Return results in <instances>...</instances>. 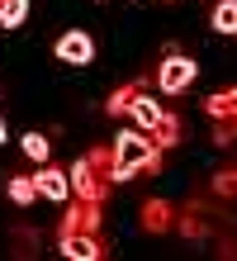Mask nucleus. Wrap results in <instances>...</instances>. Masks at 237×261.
<instances>
[{"mask_svg": "<svg viewBox=\"0 0 237 261\" xmlns=\"http://www.w3.org/2000/svg\"><path fill=\"white\" fill-rule=\"evenodd\" d=\"M162 166V147L152 143V133L142 128H123L109 147V186H123V180H138Z\"/></svg>", "mask_w": 237, "mask_h": 261, "instance_id": "nucleus-1", "label": "nucleus"}, {"mask_svg": "<svg viewBox=\"0 0 237 261\" xmlns=\"http://www.w3.org/2000/svg\"><path fill=\"white\" fill-rule=\"evenodd\" d=\"M71 195L76 199H86V204H104V195H109V147H95L86 152V157H76L71 162Z\"/></svg>", "mask_w": 237, "mask_h": 261, "instance_id": "nucleus-2", "label": "nucleus"}, {"mask_svg": "<svg viewBox=\"0 0 237 261\" xmlns=\"http://www.w3.org/2000/svg\"><path fill=\"white\" fill-rule=\"evenodd\" d=\"M195 76H199V62H195V57L166 53V62L156 67V90H162V95H185V90L195 86Z\"/></svg>", "mask_w": 237, "mask_h": 261, "instance_id": "nucleus-3", "label": "nucleus"}, {"mask_svg": "<svg viewBox=\"0 0 237 261\" xmlns=\"http://www.w3.org/2000/svg\"><path fill=\"white\" fill-rule=\"evenodd\" d=\"M52 57L62 67H90L95 62V38L86 34V29H67V34H57Z\"/></svg>", "mask_w": 237, "mask_h": 261, "instance_id": "nucleus-4", "label": "nucleus"}, {"mask_svg": "<svg viewBox=\"0 0 237 261\" xmlns=\"http://www.w3.org/2000/svg\"><path fill=\"white\" fill-rule=\"evenodd\" d=\"M123 114H128V119H133V128H142V133H156V128L171 119L166 105L156 100V95H142V90H133V100H128V110H123Z\"/></svg>", "mask_w": 237, "mask_h": 261, "instance_id": "nucleus-5", "label": "nucleus"}, {"mask_svg": "<svg viewBox=\"0 0 237 261\" xmlns=\"http://www.w3.org/2000/svg\"><path fill=\"white\" fill-rule=\"evenodd\" d=\"M57 256H67V261H100L109 252H104L100 233H57Z\"/></svg>", "mask_w": 237, "mask_h": 261, "instance_id": "nucleus-6", "label": "nucleus"}, {"mask_svg": "<svg viewBox=\"0 0 237 261\" xmlns=\"http://www.w3.org/2000/svg\"><path fill=\"white\" fill-rule=\"evenodd\" d=\"M34 186H38V199H47V204H67L71 199V180H67V171H57L52 162H43L34 171Z\"/></svg>", "mask_w": 237, "mask_h": 261, "instance_id": "nucleus-7", "label": "nucleus"}, {"mask_svg": "<svg viewBox=\"0 0 237 261\" xmlns=\"http://www.w3.org/2000/svg\"><path fill=\"white\" fill-rule=\"evenodd\" d=\"M100 209L104 204H86V199H76V204L62 214L57 233H100Z\"/></svg>", "mask_w": 237, "mask_h": 261, "instance_id": "nucleus-8", "label": "nucleus"}, {"mask_svg": "<svg viewBox=\"0 0 237 261\" xmlns=\"http://www.w3.org/2000/svg\"><path fill=\"white\" fill-rule=\"evenodd\" d=\"M138 223H142V233H171V228H176V209H171L166 199H147Z\"/></svg>", "mask_w": 237, "mask_h": 261, "instance_id": "nucleus-9", "label": "nucleus"}, {"mask_svg": "<svg viewBox=\"0 0 237 261\" xmlns=\"http://www.w3.org/2000/svg\"><path fill=\"white\" fill-rule=\"evenodd\" d=\"M214 34L223 38H237V0H214V14H209Z\"/></svg>", "mask_w": 237, "mask_h": 261, "instance_id": "nucleus-10", "label": "nucleus"}, {"mask_svg": "<svg viewBox=\"0 0 237 261\" xmlns=\"http://www.w3.org/2000/svg\"><path fill=\"white\" fill-rule=\"evenodd\" d=\"M204 114H209V119H237V86L214 90V95L204 100Z\"/></svg>", "mask_w": 237, "mask_h": 261, "instance_id": "nucleus-11", "label": "nucleus"}, {"mask_svg": "<svg viewBox=\"0 0 237 261\" xmlns=\"http://www.w3.org/2000/svg\"><path fill=\"white\" fill-rule=\"evenodd\" d=\"M5 195H10L19 209H29V204L38 199V186H34V176H10V180H5Z\"/></svg>", "mask_w": 237, "mask_h": 261, "instance_id": "nucleus-12", "label": "nucleus"}, {"mask_svg": "<svg viewBox=\"0 0 237 261\" xmlns=\"http://www.w3.org/2000/svg\"><path fill=\"white\" fill-rule=\"evenodd\" d=\"M19 147H24V157L34 162V166L52 162V143H47V133H24V138H19Z\"/></svg>", "mask_w": 237, "mask_h": 261, "instance_id": "nucleus-13", "label": "nucleus"}, {"mask_svg": "<svg viewBox=\"0 0 237 261\" xmlns=\"http://www.w3.org/2000/svg\"><path fill=\"white\" fill-rule=\"evenodd\" d=\"M29 24V0H0V29H24Z\"/></svg>", "mask_w": 237, "mask_h": 261, "instance_id": "nucleus-14", "label": "nucleus"}, {"mask_svg": "<svg viewBox=\"0 0 237 261\" xmlns=\"http://www.w3.org/2000/svg\"><path fill=\"white\" fill-rule=\"evenodd\" d=\"M209 190H214V195H223V199H237V166H223V171H214Z\"/></svg>", "mask_w": 237, "mask_h": 261, "instance_id": "nucleus-15", "label": "nucleus"}, {"mask_svg": "<svg viewBox=\"0 0 237 261\" xmlns=\"http://www.w3.org/2000/svg\"><path fill=\"white\" fill-rule=\"evenodd\" d=\"M133 90H142V81H133V86H119L114 90V95H109V105H104V114H123V110H128V100H133Z\"/></svg>", "mask_w": 237, "mask_h": 261, "instance_id": "nucleus-16", "label": "nucleus"}, {"mask_svg": "<svg viewBox=\"0 0 237 261\" xmlns=\"http://www.w3.org/2000/svg\"><path fill=\"white\" fill-rule=\"evenodd\" d=\"M176 228H180L185 238H204V233H209V228H204V219H195V214H185V219H176Z\"/></svg>", "mask_w": 237, "mask_h": 261, "instance_id": "nucleus-17", "label": "nucleus"}, {"mask_svg": "<svg viewBox=\"0 0 237 261\" xmlns=\"http://www.w3.org/2000/svg\"><path fill=\"white\" fill-rule=\"evenodd\" d=\"M5 143H10V124L0 119V147H5Z\"/></svg>", "mask_w": 237, "mask_h": 261, "instance_id": "nucleus-18", "label": "nucleus"}]
</instances>
